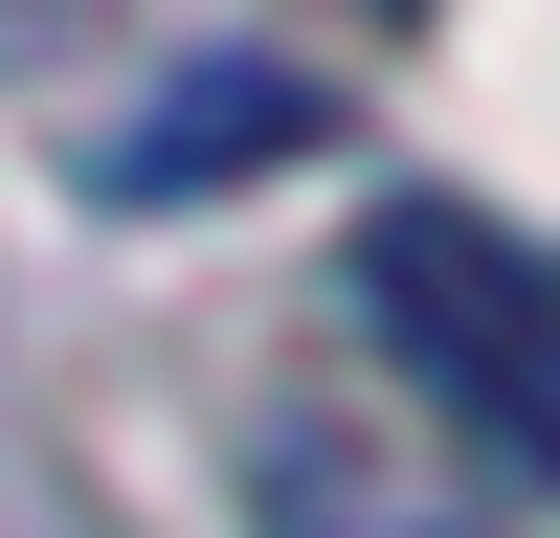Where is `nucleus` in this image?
I'll list each match as a JSON object with an SVG mask.
<instances>
[{
    "instance_id": "1",
    "label": "nucleus",
    "mask_w": 560,
    "mask_h": 538,
    "mask_svg": "<svg viewBox=\"0 0 560 538\" xmlns=\"http://www.w3.org/2000/svg\"><path fill=\"white\" fill-rule=\"evenodd\" d=\"M359 314H382V359L493 448V471L560 493V247H538V224H493V202H382V224H359Z\"/></svg>"
},
{
    "instance_id": "3",
    "label": "nucleus",
    "mask_w": 560,
    "mask_h": 538,
    "mask_svg": "<svg viewBox=\"0 0 560 538\" xmlns=\"http://www.w3.org/2000/svg\"><path fill=\"white\" fill-rule=\"evenodd\" d=\"M247 538H471V493L404 471V448L337 426V404H269L247 426Z\"/></svg>"
},
{
    "instance_id": "4",
    "label": "nucleus",
    "mask_w": 560,
    "mask_h": 538,
    "mask_svg": "<svg viewBox=\"0 0 560 538\" xmlns=\"http://www.w3.org/2000/svg\"><path fill=\"white\" fill-rule=\"evenodd\" d=\"M90 45V0H0V68H68Z\"/></svg>"
},
{
    "instance_id": "2",
    "label": "nucleus",
    "mask_w": 560,
    "mask_h": 538,
    "mask_svg": "<svg viewBox=\"0 0 560 538\" xmlns=\"http://www.w3.org/2000/svg\"><path fill=\"white\" fill-rule=\"evenodd\" d=\"M314 134H337V90H314V68H269V45H202L158 113H113V134H90V202H224V179L314 157Z\"/></svg>"
}]
</instances>
